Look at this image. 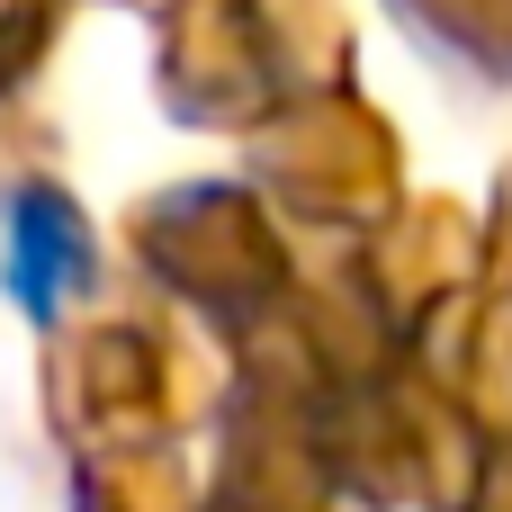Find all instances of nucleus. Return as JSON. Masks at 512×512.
<instances>
[{
	"mask_svg": "<svg viewBox=\"0 0 512 512\" xmlns=\"http://www.w3.org/2000/svg\"><path fill=\"white\" fill-rule=\"evenodd\" d=\"M0 288L18 297V315L54 324L81 288H90V225L63 189L27 180L9 198V225H0Z\"/></svg>",
	"mask_w": 512,
	"mask_h": 512,
	"instance_id": "nucleus-1",
	"label": "nucleus"
}]
</instances>
